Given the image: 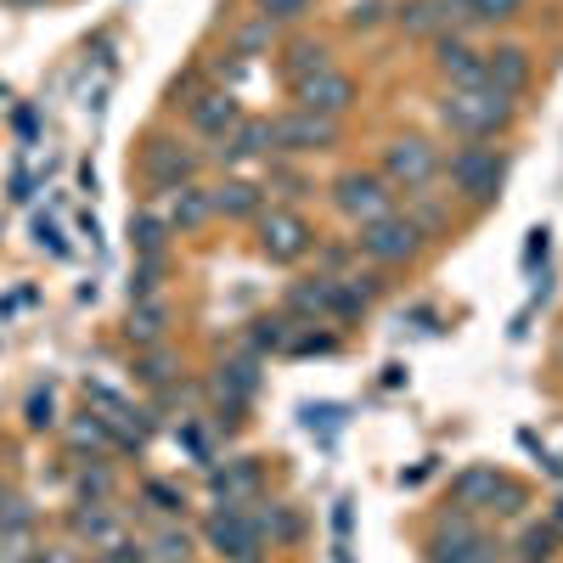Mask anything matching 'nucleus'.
Segmentation results:
<instances>
[{
	"label": "nucleus",
	"instance_id": "1",
	"mask_svg": "<svg viewBox=\"0 0 563 563\" xmlns=\"http://www.w3.org/2000/svg\"><path fill=\"white\" fill-rule=\"evenodd\" d=\"M440 119H445V130H456V135H467V141H485V135L507 130L512 97L485 79V85H474V90H451V97L440 102Z\"/></svg>",
	"mask_w": 563,
	"mask_h": 563
},
{
	"label": "nucleus",
	"instance_id": "2",
	"mask_svg": "<svg viewBox=\"0 0 563 563\" xmlns=\"http://www.w3.org/2000/svg\"><path fill=\"white\" fill-rule=\"evenodd\" d=\"M355 249H361L372 265H406V260H417V249H422V231H417L411 214H384V220H366V225H361Z\"/></svg>",
	"mask_w": 563,
	"mask_h": 563
},
{
	"label": "nucleus",
	"instance_id": "3",
	"mask_svg": "<svg viewBox=\"0 0 563 563\" xmlns=\"http://www.w3.org/2000/svg\"><path fill=\"white\" fill-rule=\"evenodd\" d=\"M501 175H507L501 153L496 147H479V141H467V147L451 158V180H456V192L467 203H490L501 192Z\"/></svg>",
	"mask_w": 563,
	"mask_h": 563
},
{
	"label": "nucleus",
	"instance_id": "4",
	"mask_svg": "<svg viewBox=\"0 0 563 563\" xmlns=\"http://www.w3.org/2000/svg\"><path fill=\"white\" fill-rule=\"evenodd\" d=\"M333 203L350 214V220H384V214H395L389 203H395V186L384 180V175H372V169H350V175H339L333 180Z\"/></svg>",
	"mask_w": 563,
	"mask_h": 563
},
{
	"label": "nucleus",
	"instance_id": "5",
	"mask_svg": "<svg viewBox=\"0 0 563 563\" xmlns=\"http://www.w3.org/2000/svg\"><path fill=\"white\" fill-rule=\"evenodd\" d=\"M203 536H209V547H214L225 563H260V558H265V536L254 530V519H249L243 507H220Z\"/></svg>",
	"mask_w": 563,
	"mask_h": 563
},
{
	"label": "nucleus",
	"instance_id": "6",
	"mask_svg": "<svg viewBox=\"0 0 563 563\" xmlns=\"http://www.w3.org/2000/svg\"><path fill=\"white\" fill-rule=\"evenodd\" d=\"M440 175V153L429 147L422 135H400L389 141V153H384V180L389 186H406V192H422Z\"/></svg>",
	"mask_w": 563,
	"mask_h": 563
},
{
	"label": "nucleus",
	"instance_id": "7",
	"mask_svg": "<svg viewBox=\"0 0 563 563\" xmlns=\"http://www.w3.org/2000/svg\"><path fill=\"white\" fill-rule=\"evenodd\" d=\"M451 501L456 507H496V512H519L525 507V490L512 485L496 467H467V474L451 485Z\"/></svg>",
	"mask_w": 563,
	"mask_h": 563
},
{
	"label": "nucleus",
	"instance_id": "8",
	"mask_svg": "<svg viewBox=\"0 0 563 563\" xmlns=\"http://www.w3.org/2000/svg\"><path fill=\"white\" fill-rule=\"evenodd\" d=\"M276 130V153H327V147H339V119H321V113H282L271 119Z\"/></svg>",
	"mask_w": 563,
	"mask_h": 563
},
{
	"label": "nucleus",
	"instance_id": "9",
	"mask_svg": "<svg viewBox=\"0 0 563 563\" xmlns=\"http://www.w3.org/2000/svg\"><path fill=\"white\" fill-rule=\"evenodd\" d=\"M310 243H316V231H310L294 209H271V214H260V249H265V260L294 265V260L310 254Z\"/></svg>",
	"mask_w": 563,
	"mask_h": 563
},
{
	"label": "nucleus",
	"instance_id": "10",
	"mask_svg": "<svg viewBox=\"0 0 563 563\" xmlns=\"http://www.w3.org/2000/svg\"><path fill=\"white\" fill-rule=\"evenodd\" d=\"M429 558H434V563H490V558H496V541H490L474 519H467V512H456V519L440 525Z\"/></svg>",
	"mask_w": 563,
	"mask_h": 563
},
{
	"label": "nucleus",
	"instance_id": "11",
	"mask_svg": "<svg viewBox=\"0 0 563 563\" xmlns=\"http://www.w3.org/2000/svg\"><path fill=\"white\" fill-rule=\"evenodd\" d=\"M141 175H147V186H158V192L192 186V175H198V153H186L180 141H169V135H153V141H147V153H141Z\"/></svg>",
	"mask_w": 563,
	"mask_h": 563
},
{
	"label": "nucleus",
	"instance_id": "12",
	"mask_svg": "<svg viewBox=\"0 0 563 563\" xmlns=\"http://www.w3.org/2000/svg\"><path fill=\"white\" fill-rule=\"evenodd\" d=\"M294 97H299V108H305V113L339 119V113H350V102H355V79H350V74H339V68H327V74H316V79L294 85Z\"/></svg>",
	"mask_w": 563,
	"mask_h": 563
},
{
	"label": "nucleus",
	"instance_id": "13",
	"mask_svg": "<svg viewBox=\"0 0 563 563\" xmlns=\"http://www.w3.org/2000/svg\"><path fill=\"white\" fill-rule=\"evenodd\" d=\"M209 490L220 507H249L260 496V462L254 456H238L225 467H209Z\"/></svg>",
	"mask_w": 563,
	"mask_h": 563
},
{
	"label": "nucleus",
	"instance_id": "14",
	"mask_svg": "<svg viewBox=\"0 0 563 563\" xmlns=\"http://www.w3.org/2000/svg\"><path fill=\"white\" fill-rule=\"evenodd\" d=\"M434 63H440V74L451 79V90H474V85H485V52H474V45L456 40V34H445V40L434 45Z\"/></svg>",
	"mask_w": 563,
	"mask_h": 563
},
{
	"label": "nucleus",
	"instance_id": "15",
	"mask_svg": "<svg viewBox=\"0 0 563 563\" xmlns=\"http://www.w3.org/2000/svg\"><path fill=\"white\" fill-rule=\"evenodd\" d=\"M243 124V108L231 90H203V97H192V130L209 135V141H225L231 130Z\"/></svg>",
	"mask_w": 563,
	"mask_h": 563
},
{
	"label": "nucleus",
	"instance_id": "16",
	"mask_svg": "<svg viewBox=\"0 0 563 563\" xmlns=\"http://www.w3.org/2000/svg\"><path fill=\"white\" fill-rule=\"evenodd\" d=\"M68 530H74V541H90V552H108V547L124 541L119 519H113L102 501H79V507L68 512Z\"/></svg>",
	"mask_w": 563,
	"mask_h": 563
},
{
	"label": "nucleus",
	"instance_id": "17",
	"mask_svg": "<svg viewBox=\"0 0 563 563\" xmlns=\"http://www.w3.org/2000/svg\"><path fill=\"white\" fill-rule=\"evenodd\" d=\"M485 79L496 90H507V97H519L530 85V52L525 45H496V52H485Z\"/></svg>",
	"mask_w": 563,
	"mask_h": 563
},
{
	"label": "nucleus",
	"instance_id": "18",
	"mask_svg": "<svg viewBox=\"0 0 563 563\" xmlns=\"http://www.w3.org/2000/svg\"><path fill=\"white\" fill-rule=\"evenodd\" d=\"M209 214H214V192L209 186H175V198H169V209H164V220H169V231H198V225H209Z\"/></svg>",
	"mask_w": 563,
	"mask_h": 563
},
{
	"label": "nucleus",
	"instance_id": "19",
	"mask_svg": "<svg viewBox=\"0 0 563 563\" xmlns=\"http://www.w3.org/2000/svg\"><path fill=\"white\" fill-rule=\"evenodd\" d=\"M260 153H276V130H271V119H243L238 130L220 141V158H225V164H243V158H260Z\"/></svg>",
	"mask_w": 563,
	"mask_h": 563
},
{
	"label": "nucleus",
	"instance_id": "20",
	"mask_svg": "<svg viewBox=\"0 0 563 563\" xmlns=\"http://www.w3.org/2000/svg\"><path fill=\"white\" fill-rule=\"evenodd\" d=\"M169 333V305L164 299H135L130 305V344H164Z\"/></svg>",
	"mask_w": 563,
	"mask_h": 563
},
{
	"label": "nucleus",
	"instance_id": "21",
	"mask_svg": "<svg viewBox=\"0 0 563 563\" xmlns=\"http://www.w3.org/2000/svg\"><path fill=\"white\" fill-rule=\"evenodd\" d=\"M333 63H327V45H316V40H294L288 45V57H282V74H288V85H305V79H316V74H327Z\"/></svg>",
	"mask_w": 563,
	"mask_h": 563
},
{
	"label": "nucleus",
	"instance_id": "22",
	"mask_svg": "<svg viewBox=\"0 0 563 563\" xmlns=\"http://www.w3.org/2000/svg\"><path fill=\"white\" fill-rule=\"evenodd\" d=\"M451 18H462V0H411V7L400 12V23H406L411 34H434V29H445Z\"/></svg>",
	"mask_w": 563,
	"mask_h": 563
},
{
	"label": "nucleus",
	"instance_id": "23",
	"mask_svg": "<svg viewBox=\"0 0 563 563\" xmlns=\"http://www.w3.org/2000/svg\"><path fill=\"white\" fill-rule=\"evenodd\" d=\"M164 238H169V220L164 214H153V209L130 214V243H135L141 260H164Z\"/></svg>",
	"mask_w": 563,
	"mask_h": 563
},
{
	"label": "nucleus",
	"instance_id": "24",
	"mask_svg": "<svg viewBox=\"0 0 563 563\" xmlns=\"http://www.w3.org/2000/svg\"><path fill=\"white\" fill-rule=\"evenodd\" d=\"M254 507H260V512H249V519H254L260 536H271V541H299L305 525H299V512H294V507H282V501H271V507L254 501Z\"/></svg>",
	"mask_w": 563,
	"mask_h": 563
},
{
	"label": "nucleus",
	"instance_id": "25",
	"mask_svg": "<svg viewBox=\"0 0 563 563\" xmlns=\"http://www.w3.org/2000/svg\"><path fill=\"white\" fill-rule=\"evenodd\" d=\"M260 186L254 180H225V186H214V214H238V220H249V214H260Z\"/></svg>",
	"mask_w": 563,
	"mask_h": 563
},
{
	"label": "nucleus",
	"instance_id": "26",
	"mask_svg": "<svg viewBox=\"0 0 563 563\" xmlns=\"http://www.w3.org/2000/svg\"><path fill=\"white\" fill-rule=\"evenodd\" d=\"M254 389H260L254 361H231V366H220V395H231V400H220V406H238V400H249Z\"/></svg>",
	"mask_w": 563,
	"mask_h": 563
},
{
	"label": "nucleus",
	"instance_id": "27",
	"mask_svg": "<svg viewBox=\"0 0 563 563\" xmlns=\"http://www.w3.org/2000/svg\"><path fill=\"white\" fill-rule=\"evenodd\" d=\"M158 563H192L198 558V541L186 536V530H175V525H164L158 536H153V547H147Z\"/></svg>",
	"mask_w": 563,
	"mask_h": 563
},
{
	"label": "nucleus",
	"instance_id": "28",
	"mask_svg": "<svg viewBox=\"0 0 563 563\" xmlns=\"http://www.w3.org/2000/svg\"><path fill=\"white\" fill-rule=\"evenodd\" d=\"M68 445H74V451H108V445H119V440H113L108 422H102L97 411H90V417H79L74 429H68Z\"/></svg>",
	"mask_w": 563,
	"mask_h": 563
},
{
	"label": "nucleus",
	"instance_id": "29",
	"mask_svg": "<svg viewBox=\"0 0 563 563\" xmlns=\"http://www.w3.org/2000/svg\"><path fill=\"white\" fill-rule=\"evenodd\" d=\"M288 327H294L288 316H260L254 333H249V344H254V350H288V344H294Z\"/></svg>",
	"mask_w": 563,
	"mask_h": 563
},
{
	"label": "nucleus",
	"instance_id": "30",
	"mask_svg": "<svg viewBox=\"0 0 563 563\" xmlns=\"http://www.w3.org/2000/svg\"><path fill=\"white\" fill-rule=\"evenodd\" d=\"M141 501H147L153 512H164V519H175V512H186V490H175L169 479H147V485H141Z\"/></svg>",
	"mask_w": 563,
	"mask_h": 563
},
{
	"label": "nucleus",
	"instance_id": "31",
	"mask_svg": "<svg viewBox=\"0 0 563 563\" xmlns=\"http://www.w3.org/2000/svg\"><path fill=\"white\" fill-rule=\"evenodd\" d=\"M525 12V0H462V18H479V23H512Z\"/></svg>",
	"mask_w": 563,
	"mask_h": 563
},
{
	"label": "nucleus",
	"instance_id": "32",
	"mask_svg": "<svg viewBox=\"0 0 563 563\" xmlns=\"http://www.w3.org/2000/svg\"><path fill=\"white\" fill-rule=\"evenodd\" d=\"M288 316H294V321H305V327H316V316H321V294H316V282H294V288H288Z\"/></svg>",
	"mask_w": 563,
	"mask_h": 563
},
{
	"label": "nucleus",
	"instance_id": "33",
	"mask_svg": "<svg viewBox=\"0 0 563 563\" xmlns=\"http://www.w3.org/2000/svg\"><path fill=\"white\" fill-rule=\"evenodd\" d=\"M310 12V0H260V18L276 29V23H294V18H305Z\"/></svg>",
	"mask_w": 563,
	"mask_h": 563
},
{
	"label": "nucleus",
	"instance_id": "34",
	"mask_svg": "<svg viewBox=\"0 0 563 563\" xmlns=\"http://www.w3.org/2000/svg\"><path fill=\"white\" fill-rule=\"evenodd\" d=\"M158 276H164V260H141V271L130 276V299H153L158 294Z\"/></svg>",
	"mask_w": 563,
	"mask_h": 563
},
{
	"label": "nucleus",
	"instance_id": "35",
	"mask_svg": "<svg viewBox=\"0 0 563 563\" xmlns=\"http://www.w3.org/2000/svg\"><path fill=\"white\" fill-rule=\"evenodd\" d=\"M519 547H525V552H519L525 563H547V558L558 552V536H552V530H525V541H519Z\"/></svg>",
	"mask_w": 563,
	"mask_h": 563
},
{
	"label": "nucleus",
	"instance_id": "36",
	"mask_svg": "<svg viewBox=\"0 0 563 563\" xmlns=\"http://www.w3.org/2000/svg\"><path fill=\"white\" fill-rule=\"evenodd\" d=\"M108 496H113V474H108V467H97V474L85 467V474H79V501H108Z\"/></svg>",
	"mask_w": 563,
	"mask_h": 563
},
{
	"label": "nucleus",
	"instance_id": "37",
	"mask_svg": "<svg viewBox=\"0 0 563 563\" xmlns=\"http://www.w3.org/2000/svg\"><path fill=\"white\" fill-rule=\"evenodd\" d=\"M169 372H175V361H169V355H147V361H135V378H141V384H169Z\"/></svg>",
	"mask_w": 563,
	"mask_h": 563
},
{
	"label": "nucleus",
	"instance_id": "38",
	"mask_svg": "<svg viewBox=\"0 0 563 563\" xmlns=\"http://www.w3.org/2000/svg\"><path fill=\"white\" fill-rule=\"evenodd\" d=\"M34 243H40V249H52L57 260H68V243H63V231H57L52 220H34Z\"/></svg>",
	"mask_w": 563,
	"mask_h": 563
},
{
	"label": "nucleus",
	"instance_id": "39",
	"mask_svg": "<svg viewBox=\"0 0 563 563\" xmlns=\"http://www.w3.org/2000/svg\"><path fill=\"white\" fill-rule=\"evenodd\" d=\"M265 40H271V23H265V18H254V23H249V29L238 34V52L249 57V52H260V45H265Z\"/></svg>",
	"mask_w": 563,
	"mask_h": 563
},
{
	"label": "nucleus",
	"instance_id": "40",
	"mask_svg": "<svg viewBox=\"0 0 563 563\" xmlns=\"http://www.w3.org/2000/svg\"><path fill=\"white\" fill-rule=\"evenodd\" d=\"M52 422H57V417H52V389H45V395L29 400V429H52Z\"/></svg>",
	"mask_w": 563,
	"mask_h": 563
},
{
	"label": "nucleus",
	"instance_id": "41",
	"mask_svg": "<svg viewBox=\"0 0 563 563\" xmlns=\"http://www.w3.org/2000/svg\"><path fill=\"white\" fill-rule=\"evenodd\" d=\"M29 563H74V552H68V547H52V552H40V558H29Z\"/></svg>",
	"mask_w": 563,
	"mask_h": 563
},
{
	"label": "nucleus",
	"instance_id": "42",
	"mask_svg": "<svg viewBox=\"0 0 563 563\" xmlns=\"http://www.w3.org/2000/svg\"><path fill=\"white\" fill-rule=\"evenodd\" d=\"M12 7H40V0H12Z\"/></svg>",
	"mask_w": 563,
	"mask_h": 563
}]
</instances>
